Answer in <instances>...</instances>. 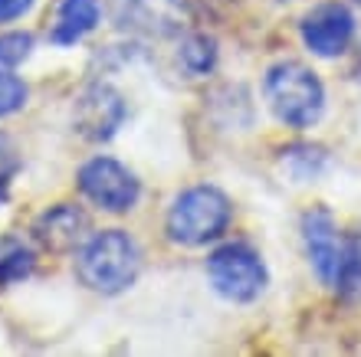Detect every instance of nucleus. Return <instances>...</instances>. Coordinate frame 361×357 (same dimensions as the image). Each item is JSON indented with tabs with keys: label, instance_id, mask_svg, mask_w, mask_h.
I'll list each match as a JSON object with an SVG mask.
<instances>
[{
	"label": "nucleus",
	"instance_id": "19",
	"mask_svg": "<svg viewBox=\"0 0 361 357\" xmlns=\"http://www.w3.org/2000/svg\"><path fill=\"white\" fill-rule=\"evenodd\" d=\"M358 75H361V59H358Z\"/></svg>",
	"mask_w": 361,
	"mask_h": 357
},
{
	"label": "nucleus",
	"instance_id": "7",
	"mask_svg": "<svg viewBox=\"0 0 361 357\" xmlns=\"http://www.w3.org/2000/svg\"><path fill=\"white\" fill-rule=\"evenodd\" d=\"M125 115H128V108H125L122 95L109 82H95L82 92L76 105V128L89 142H109L122 128Z\"/></svg>",
	"mask_w": 361,
	"mask_h": 357
},
{
	"label": "nucleus",
	"instance_id": "1",
	"mask_svg": "<svg viewBox=\"0 0 361 357\" xmlns=\"http://www.w3.org/2000/svg\"><path fill=\"white\" fill-rule=\"evenodd\" d=\"M138 265H142L138 246L122 230H102L89 236L76 259L79 279L102 295H118L128 289L138 275Z\"/></svg>",
	"mask_w": 361,
	"mask_h": 357
},
{
	"label": "nucleus",
	"instance_id": "6",
	"mask_svg": "<svg viewBox=\"0 0 361 357\" xmlns=\"http://www.w3.org/2000/svg\"><path fill=\"white\" fill-rule=\"evenodd\" d=\"M352 37H355V17L352 10L338 4V0L319 4L302 17V39L315 56L325 59L342 56L348 43H352Z\"/></svg>",
	"mask_w": 361,
	"mask_h": 357
},
{
	"label": "nucleus",
	"instance_id": "12",
	"mask_svg": "<svg viewBox=\"0 0 361 357\" xmlns=\"http://www.w3.org/2000/svg\"><path fill=\"white\" fill-rule=\"evenodd\" d=\"M37 265V256L23 239L17 236H0V285L27 279Z\"/></svg>",
	"mask_w": 361,
	"mask_h": 357
},
{
	"label": "nucleus",
	"instance_id": "2",
	"mask_svg": "<svg viewBox=\"0 0 361 357\" xmlns=\"http://www.w3.org/2000/svg\"><path fill=\"white\" fill-rule=\"evenodd\" d=\"M267 99L289 128H312L325 108L322 82L302 63H276L267 73Z\"/></svg>",
	"mask_w": 361,
	"mask_h": 357
},
{
	"label": "nucleus",
	"instance_id": "15",
	"mask_svg": "<svg viewBox=\"0 0 361 357\" xmlns=\"http://www.w3.org/2000/svg\"><path fill=\"white\" fill-rule=\"evenodd\" d=\"M33 49L30 33H4L0 37V69H17Z\"/></svg>",
	"mask_w": 361,
	"mask_h": 357
},
{
	"label": "nucleus",
	"instance_id": "20",
	"mask_svg": "<svg viewBox=\"0 0 361 357\" xmlns=\"http://www.w3.org/2000/svg\"><path fill=\"white\" fill-rule=\"evenodd\" d=\"M355 4H361V0H355Z\"/></svg>",
	"mask_w": 361,
	"mask_h": 357
},
{
	"label": "nucleus",
	"instance_id": "11",
	"mask_svg": "<svg viewBox=\"0 0 361 357\" xmlns=\"http://www.w3.org/2000/svg\"><path fill=\"white\" fill-rule=\"evenodd\" d=\"M99 23V0H63L53 27V43L56 46H73L92 33Z\"/></svg>",
	"mask_w": 361,
	"mask_h": 357
},
{
	"label": "nucleus",
	"instance_id": "17",
	"mask_svg": "<svg viewBox=\"0 0 361 357\" xmlns=\"http://www.w3.org/2000/svg\"><path fill=\"white\" fill-rule=\"evenodd\" d=\"M17 170H20V158H17V148L0 134V200L7 197V190H10V180L17 177Z\"/></svg>",
	"mask_w": 361,
	"mask_h": 357
},
{
	"label": "nucleus",
	"instance_id": "9",
	"mask_svg": "<svg viewBox=\"0 0 361 357\" xmlns=\"http://www.w3.org/2000/svg\"><path fill=\"white\" fill-rule=\"evenodd\" d=\"M188 20L184 0H125L118 23L132 33H148V37H171L180 33Z\"/></svg>",
	"mask_w": 361,
	"mask_h": 357
},
{
	"label": "nucleus",
	"instance_id": "16",
	"mask_svg": "<svg viewBox=\"0 0 361 357\" xmlns=\"http://www.w3.org/2000/svg\"><path fill=\"white\" fill-rule=\"evenodd\" d=\"M23 102H27V85L20 82L10 69H0V118L23 108Z\"/></svg>",
	"mask_w": 361,
	"mask_h": 357
},
{
	"label": "nucleus",
	"instance_id": "4",
	"mask_svg": "<svg viewBox=\"0 0 361 357\" xmlns=\"http://www.w3.org/2000/svg\"><path fill=\"white\" fill-rule=\"evenodd\" d=\"M210 285L230 301H253L267 289V265L250 246L227 243L207 259Z\"/></svg>",
	"mask_w": 361,
	"mask_h": 357
},
{
	"label": "nucleus",
	"instance_id": "18",
	"mask_svg": "<svg viewBox=\"0 0 361 357\" xmlns=\"http://www.w3.org/2000/svg\"><path fill=\"white\" fill-rule=\"evenodd\" d=\"M30 7H33V0H0V23L23 17Z\"/></svg>",
	"mask_w": 361,
	"mask_h": 357
},
{
	"label": "nucleus",
	"instance_id": "14",
	"mask_svg": "<svg viewBox=\"0 0 361 357\" xmlns=\"http://www.w3.org/2000/svg\"><path fill=\"white\" fill-rule=\"evenodd\" d=\"M214 63H217V43H214L210 37L197 33V37L184 39V46H180V66L188 69L190 75L210 73V69H214Z\"/></svg>",
	"mask_w": 361,
	"mask_h": 357
},
{
	"label": "nucleus",
	"instance_id": "13",
	"mask_svg": "<svg viewBox=\"0 0 361 357\" xmlns=\"http://www.w3.org/2000/svg\"><path fill=\"white\" fill-rule=\"evenodd\" d=\"M332 289L345 301L361 299V236H348L345 239V253H342V263H338V273L332 279Z\"/></svg>",
	"mask_w": 361,
	"mask_h": 357
},
{
	"label": "nucleus",
	"instance_id": "8",
	"mask_svg": "<svg viewBox=\"0 0 361 357\" xmlns=\"http://www.w3.org/2000/svg\"><path fill=\"white\" fill-rule=\"evenodd\" d=\"M302 239H305V253H309V263H312L315 275L325 285H332L348 236L338 233V226H335L329 210H312V213L302 216Z\"/></svg>",
	"mask_w": 361,
	"mask_h": 357
},
{
	"label": "nucleus",
	"instance_id": "5",
	"mask_svg": "<svg viewBox=\"0 0 361 357\" xmlns=\"http://www.w3.org/2000/svg\"><path fill=\"white\" fill-rule=\"evenodd\" d=\"M79 190L109 213H128L138 203L142 184L115 158H92L79 170Z\"/></svg>",
	"mask_w": 361,
	"mask_h": 357
},
{
	"label": "nucleus",
	"instance_id": "10",
	"mask_svg": "<svg viewBox=\"0 0 361 357\" xmlns=\"http://www.w3.org/2000/svg\"><path fill=\"white\" fill-rule=\"evenodd\" d=\"M86 226H89L86 216L79 213L76 207L59 203V207L47 210V213L33 223V236H37L47 249H53V253H66V249H73V246L82 243Z\"/></svg>",
	"mask_w": 361,
	"mask_h": 357
},
{
	"label": "nucleus",
	"instance_id": "3",
	"mask_svg": "<svg viewBox=\"0 0 361 357\" xmlns=\"http://www.w3.org/2000/svg\"><path fill=\"white\" fill-rule=\"evenodd\" d=\"M230 223V200L217 187H190L178 194L168 210V236L180 246L214 243Z\"/></svg>",
	"mask_w": 361,
	"mask_h": 357
}]
</instances>
